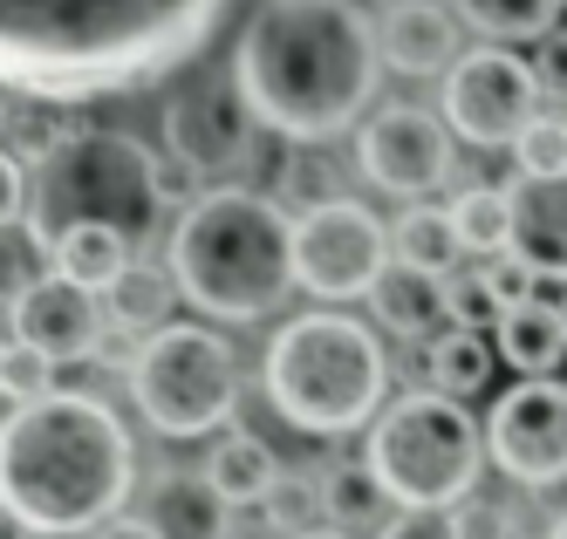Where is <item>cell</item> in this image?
Masks as SVG:
<instances>
[{
	"mask_svg": "<svg viewBox=\"0 0 567 539\" xmlns=\"http://www.w3.org/2000/svg\"><path fill=\"white\" fill-rule=\"evenodd\" d=\"M157 157L131 131H69L28 185V226L49 246L75 226H116L124 239H151L165 213V185H157Z\"/></svg>",
	"mask_w": 567,
	"mask_h": 539,
	"instance_id": "obj_6",
	"label": "cell"
},
{
	"mask_svg": "<svg viewBox=\"0 0 567 539\" xmlns=\"http://www.w3.org/2000/svg\"><path fill=\"white\" fill-rule=\"evenodd\" d=\"M144 519L165 539H233V506L206 471H151Z\"/></svg>",
	"mask_w": 567,
	"mask_h": 539,
	"instance_id": "obj_17",
	"label": "cell"
},
{
	"mask_svg": "<svg viewBox=\"0 0 567 539\" xmlns=\"http://www.w3.org/2000/svg\"><path fill=\"white\" fill-rule=\"evenodd\" d=\"M390 226L355 198H329L295 219V280L315 301H355L377 294V280L396 267L390 260Z\"/></svg>",
	"mask_w": 567,
	"mask_h": 539,
	"instance_id": "obj_9",
	"label": "cell"
},
{
	"mask_svg": "<svg viewBox=\"0 0 567 539\" xmlns=\"http://www.w3.org/2000/svg\"><path fill=\"white\" fill-rule=\"evenodd\" d=\"M390 246H396L403 267H424V273H452L465 260V239H458L452 205H411V213L390 226Z\"/></svg>",
	"mask_w": 567,
	"mask_h": 539,
	"instance_id": "obj_23",
	"label": "cell"
},
{
	"mask_svg": "<svg viewBox=\"0 0 567 539\" xmlns=\"http://www.w3.org/2000/svg\"><path fill=\"white\" fill-rule=\"evenodd\" d=\"M172 280L178 294L213 321H260L295 294V219L274 191L219 185L172 232Z\"/></svg>",
	"mask_w": 567,
	"mask_h": 539,
	"instance_id": "obj_4",
	"label": "cell"
},
{
	"mask_svg": "<svg viewBox=\"0 0 567 539\" xmlns=\"http://www.w3.org/2000/svg\"><path fill=\"white\" fill-rule=\"evenodd\" d=\"M206 478L226 491V506H267L280 465H274V450H267L254 431H226V437H213V450H206Z\"/></svg>",
	"mask_w": 567,
	"mask_h": 539,
	"instance_id": "obj_21",
	"label": "cell"
},
{
	"mask_svg": "<svg viewBox=\"0 0 567 539\" xmlns=\"http://www.w3.org/2000/svg\"><path fill=\"white\" fill-rule=\"evenodd\" d=\"M485 383H493V349H485L478 328H444V335H431V349H424V390L465 403Z\"/></svg>",
	"mask_w": 567,
	"mask_h": 539,
	"instance_id": "obj_22",
	"label": "cell"
},
{
	"mask_svg": "<svg viewBox=\"0 0 567 539\" xmlns=\"http://www.w3.org/2000/svg\"><path fill=\"white\" fill-rule=\"evenodd\" d=\"M131 431L110 417L96 396H34L8 417L0 437V499L8 519L28 532H96L110 519H124L131 499Z\"/></svg>",
	"mask_w": 567,
	"mask_h": 539,
	"instance_id": "obj_3",
	"label": "cell"
},
{
	"mask_svg": "<svg viewBox=\"0 0 567 539\" xmlns=\"http://www.w3.org/2000/svg\"><path fill=\"white\" fill-rule=\"evenodd\" d=\"M377 34H383V69L396 75H452L465 55V14L452 0H390Z\"/></svg>",
	"mask_w": 567,
	"mask_h": 539,
	"instance_id": "obj_15",
	"label": "cell"
},
{
	"mask_svg": "<svg viewBox=\"0 0 567 539\" xmlns=\"http://www.w3.org/2000/svg\"><path fill=\"white\" fill-rule=\"evenodd\" d=\"M233 0H0L8 96L96 103L151 90L206 55Z\"/></svg>",
	"mask_w": 567,
	"mask_h": 539,
	"instance_id": "obj_1",
	"label": "cell"
},
{
	"mask_svg": "<svg viewBox=\"0 0 567 539\" xmlns=\"http://www.w3.org/2000/svg\"><path fill=\"white\" fill-rule=\"evenodd\" d=\"M485 458H493V444L478 437V417L458 396L411 390L370 424V458L362 465L377 471V485L403 512H452L478 491Z\"/></svg>",
	"mask_w": 567,
	"mask_h": 539,
	"instance_id": "obj_7",
	"label": "cell"
},
{
	"mask_svg": "<svg viewBox=\"0 0 567 539\" xmlns=\"http://www.w3.org/2000/svg\"><path fill=\"white\" fill-rule=\"evenodd\" d=\"M499 355L519 369V376H547V369L567 355V308L560 301H519V308H506V321H499Z\"/></svg>",
	"mask_w": 567,
	"mask_h": 539,
	"instance_id": "obj_19",
	"label": "cell"
},
{
	"mask_svg": "<svg viewBox=\"0 0 567 539\" xmlns=\"http://www.w3.org/2000/svg\"><path fill=\"white\" fill-rule=\"evenodd\" d=\"M233 75L260 131L288 144H329L370 116L383 34L362 0H260L239 28Z\"/></svg>",
	"mask_w": 567,
	"mask_h": 539,
	"instance_id": "obj_2",
	"label": "cell"
},
{
	"mask_svg": "<svg viewBox=\"0 0 567 539\" xmlns=\"http://www.w3.org/2000/svg\"><path fill=\"white\" fill-rule=\"evenodd\" d=\"M103 321H110V301H96L90 287H75L69 273H49V280H34L21 301H8V335L28 342L34 355H49V362L96 355Z\"/></svg>",
	"mask_w": 567,
	"mask_h": 539,
	"instance_id": "obj_14",
	"label": "cell"
},
{
	"mask_svg": "<svg viewBox=\"0 0 567 539\" xmlns=\"http://www.w3.org/2000/svg\"><path fill=\"white\" fill-rule=\"evenodd\" d=\"M452 8L485 41H540V34H554L567 0H452Z\"/></svg>",
	"mask_w": 567,
	"mask_h": 539,
	"instance_id": "obj_26",
	"label": "cell"
},
{
	"mask_svg": "<svg viewBox=\"0 0 567 539\" xmlns=\"http://www.w3.org/2000/svg\"><path fill=\"white\" fill-rule=\"evenodd\" d=\"M452 321L458 328H478V321H506L499 294H493V280L472 273V280H452Z\"/></svg>",
	"mask_w": 567,
	"mask_h": 539,
	"instance_id": "obj_34",
	"label": "cell"
},
{
	"mask_svg": "<svg viewBox=\"0 0 567 539\" xmlns=\"http://www.w3.org/2000/svg\"><path fill=\"white\" fill-rule=\"evenodd\" d=\"M49 376H55V362H49V355H34L28 342L8 335V403L21 410V403H34V396H55Z\"/></svg>",
	"mask_w": 567,
	"mask_h": 539,
	"instance_id": "obj_33",
	"label": "cell"
},
{
	"mask_svg": "<svg viewBox=\"0 0 567 539\" xmlns=\"http://www.w3.org/2000/svg\"><path fill=\"white\" fill-rule=\"evenodd\" d=\"M560 308H567V301H560Z\"/></svg>",
	"mask_w": 567,
	"mask_h": 539,
	"instance_id": "obj_41",
	"label": "cell"
},
{
	"mask_svg": "<svg viewBox=\"0 0 567 539\" xmlns=\"http://www.w3.org/2000/svg\"><path fill=\"white\" fill-rule=\"evenodd\" d=\"M131 403L157 437H206L239 410V355L198 321H172L131 355Z\"/></svg>",
	"mask_w": 567,
	"mask_h": 539,
	"instance_id": "obj_8",
	"label": "cell"
},
{
	"mask_svg": "<svg viewBox=\"0 0 567 539\" xmlns=\"http://www.w3.org/2000/svg\"><path fill=\"white\" fill-rule=\"evenodd\" d=\"M534 75H540V96L567 103V28L540 34V49H534Z\"/></svg>",
	"mask_w": 567,
	"mask_h": 539,
	"instance_id": "obj_36",
	"label": "cell"
},
{
	"mask_svg": "<svg viewBox=\"0 0 567 539\" xmlns=\"http://www.w3.org/2000/svg\"><path fill=\"white\" fill-rule=\"evenodd\" d=\"M478 273L493 280V294H499V308H519V301H534V267H526L519 253H499V260H478Z\"/></svg>",
	"mask_w": 567,
	"mask_h": 539,
	"instance_id": "obj_35",
	"label": "cell"
},
{
	"mask_svg": "<svg viewBox=\"0 0 567 539\" xmlns=\"http://www.w3.org/2000/svg\"><path fill=\"white\" fill-rule=\"evenodd\" d=\"M260 116L239 90V75H198L185 96L165 103V157H178L198 178H233L254 164Z\"/></svg>",
	"mask_w": 567,
	"mask_h": 539,
	"instance_id": "obj_11",
	"label": "cell"
},
{
	"mask_svg": "<svg viewBox=\"0 0 567 539\" xmlns=\"http://www.w3.org/2000/svg\"><path fill=\"white\" fill-rule=\"evenodd\" d=\"M274 198H280V205H301V213H315V205H329V198H342V191H336L329 157H321L315 144H295L288 164H280V178H274Z\"/></svg>",
	"mask_w": 567,
	"mask_h": 539,
	"instance_id": "obj_29",
	"label": "cell"
},
{
	"mask_svg": "<svg viewBox=\"0 0 567 539\" xmlns=\"http://www.w3.org/2000/svg\"><path fill=\"white\" fill-rule=\"evenodd\" d=\"M315 506H321L315 471H280L260 512H267V526H274V532H308V526H315Z\"/></svg>",
	"mask_w": 567,
	"mask_h": 539,
	"instance_id": "obj_31",
	"label": "cell"
},
{
	"mask_svg": "<svg viewBox=\"0 0 567 539\" xmlns=\"http://www.w3.org/2000/svg\"><path fill=\"white\" fill-rule=\"evenodd\" d=\"M69 131H55V103H34V96H8V157L14 164H42Z\"/></svg>",
	"mask_w": 567,
	"mask_h": 539,
	"instance_id": "obj_28",
	"label": "cell"
},
{
	"mask_svg": "<svg viewBox=\"0 0 567 539\" xmlns=\"http://www.w3.org/2000/svg\"><path fill=\"white\" fill-rule=\"evenodd\" d=\"M519 178H567V116H534L513 144Z\"/></svg>",
	"mask_w": 567,
	"mask_h": 539,
	"instance_id": "obj_30",
	"label": "cell"
},
{
	"mask_svg": "<svg viewBox=\"0 0 567 539\" xmlns=\"http://www.w3.org/2000/svg\"><path fill=\"white\" fill-rule=\"evenodd\" d=\"M370 308H377V321L390 328V335H411V342H424L431 328L452 314V280L444 273H424V267H390L383 280H377V294H370Z\"/></svg>",
	"mask_w": 567,
	"mask_h": 539,
	"instance_id": "obj_18",
	"label": "cell"
},
{
	"mask_svg": "<svg viewBox=\"0 0 567 539\" xmlns=\"http://www.w3.org/2000/svg\"><path fill=\"white\" fill-rule=\"evenodd\" d=\"M96 539H165V532H157V526H151V519L137 512V519H110V526H103Z\"/></svg>",
	"mask_w": 567,
	"mask_h": 539,
	"instance_id": "obj_38",
	"label": "cell"
},
{
	"mask_svg": "<svg viewBox=\"0 0 567 539\" xmlns=\"http://www.w3.org/2000/svg\"><path fill=\"white\" fill-rule=\"evenodd\" d=\"M390 491L377 485L370 465H329L321 471V512H329V526H370L383 512Z\"/></svg>",
	"mask_w": 567,
	"mask_h": 539,
	"instance_id": "obj_27",
	"label": "cell"
},
{
	"mask_svg": "<svg viewBox=\"0 0 567 539\" xmlns=\"http://www.w3.org/2000/svg\"><path fill=\"white\" fill-rule=\"evenodd\" d=\"M452 219H458L465 253H478V260L513 253V191H499V185H465L452 198Z\"/></svg>",
	"mask_w": 567,
	"mask_h": 539,
	"instance_id": "obj_25",
	"label": "cell"
},
{
	"mask_svg": "<svg viewBox=\"0 0 567 539\" xmlns=\"http://www.w3.org/2000/svg\"><path fill=\"white\" fill-rule=\"evenodd\" d=\"M260 383L301 437H349L383 417L390 355L355 314H295L288 328H274Z\"/></svg>",
	"mask_w": 567,
	"mask_h": 539,
	"instance_id": "obj_5",
	"label": "cell"
},
{
	"mask_svg": "<svg viewBox=\"0 0 567 539\" xmlns=\"http://www.w3.org/2000/svg\"><path fill=\"white\" fill-rule=\"evenodd\" d=\"M452 532L458 539H519V512L493 491H472V499L452 506Z\"/></svg>",
	"mask_w": 567,
	"mask_h": 539,
	"instance_id": "obj_32",
	"label": "cell"
},
{
	"mask_svg": "<svg viewBox=\"0 0 567 539\" xmlns=\"http://www.w3.org/2000/svg\"><path fill=\"white\" fill-rule=\"evenodd\" d=\"M547 539H567V512H560V519H554V532H547Z\"/></svg>",
	"mask_w": 567,
	"mask_h": 539,
	"instance_id": "obj_40",
	"label": "cell"
},
{
	"mask_svg": "<svg viewBox=\"0 0 567 539\" xmlns=\"http://www.w3.org/2000/svg\"><path fill=\"white\" fill-rule=\"evenodd\" d=\"M295 539H355L349 526H308V532H295Z\"/></svg>",
	"mask_w": 567,
	"mask_h": 539,
	"instance_id": "obj_39",
	"label": "cell"
},
{
	"mask_svg": "<svg viewBox=\"0 0 567 539\" xmlns=\"http://www.w3.org/2000/svg\"><path fill=\"white\" fill-rule=\"evenodd\" d=\"M355 164L362 178L390 198H424L452 178V123L424 103H383L355 131Z\"/></svg>",
	"mask_w": 567,
	"mask_h": 539,
	"instance_id": "obj_13",
	"label": "cell"
},
{
	"mask_svg": "<svg viewBox=\"0 0 567 539\" xmlns=\"http://www.w3.org/2000/svg\"><path fill=\"white\" fill-rule=\"evenodd\" d=\"M131 260H137V239H124L116 226H75L55 239V273H69L90 294H110L131 273Z\"/></svg>",
	"mask_w": 567,
	"mask_h": 539,
	"instance_id": "obj_20",
	"label": "cell"
},
{
	"mask_svg": "<svg viewBox=\"0 0 567 539\" xmlns=\"http://www.w3.org/2000/svg\"><path fill=\"white\" fill-rule=\"evenodd\" d=\"M383 539H458V532H452V512H396Z\"/></svg>",
	"mask_w": 567,
	"mask_h": 539,
	"instance_id": "obj_37",
	"label": "cell"
},
{
	"mask_svg": "<svg viewBox=\"0 0 567 539\" xmlns=\"http://www.w3.org/2000/svg\"><path fill=\"white\" fill-rule=\"evenodd\" d=\"M485 444H493V465L526 485V491H547L567 478V383L554 376H526L513 383L493 417H485Z\"/></svg>",
	"mask_w": 567,
	"mask_h": 539,
	"instance_id": "obj_12",
	"label": "cell"
},
{
	"mask_svg": "<svg viewBox=\"0 0 567 539\" xmlns=\"http://www.w3.org/2000/svg\"><path fill=\"white\" fill-rule=\"evenodd\" d=\"M110 321L116 328H137V335H157V328H172V301H178V280L157 273L151 260H131V273L110 287Z\"/></svg>",
	"mask_w": 567,
	"mask_h": 539,
	"instance_id": "obj_24",
	"label": "cell"
},
{
	"mask_svg": "<svg viewBox=\"0 0 567 539\" xmlns=\"http://www.w3.org/2000/svg\"><path fill=\"white\" fill-rule=\"evenodd\" d=\"M534 116H540V75L506 41L465 49L458 69L444 75V123H452V137L478 151H513Z\"/></svg>",
	"mask_w": 567,
	"mask_h": 539,
	"instance_id": "obj_10",
	"label": "cell"
},
{
	"mask_svg": "<svg viewBox=\"0 0 567 539\" xmlns=\"http://www.w3.org/2000/svg\"><path fill=\"white\" fill-rule=\"evenodd\" d=\"M513 253L540 280H567V178H513Z\"/></svg>",
	"mask_w": 567,
	"mask_h": 539,
	"instance_id": "obj_16",
	"label": "cell"
}]
</instances>
